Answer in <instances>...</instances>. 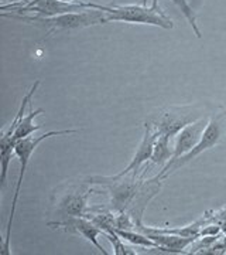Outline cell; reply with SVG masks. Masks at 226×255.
Masks as SVG:
<instances>
[{
    "mask_svg": "<svg viewBox=\"0 0 226 255\" xmlns=\"http://www.w3.org/2000/svg\"><path fill=\"white\" fill-rule=\"evenodd\" d=\"M3 17L20 20L28 24H34L37 27L47 28L45 30V38L53 36L60 31H70V30H78V28L90 27L108 23L106 13L99 9H85L82 11H74V13H65L58 14L53 17H40V16H26V14H14V13H1Z\"/></svg>",
    "mask_w": 226,
    "mask_h": 255,
    "instance_id": "1",
    "label": "cell"
},
{
    "mask_svg": "<svg viewBox=\"0 0 226 255\" xmlns=\"http://www.w3.org/2000/svg\"><path fill=\"white\" fill-rule=\"evenodd\" d=\"M79 130L78 129H61V130H50L44 135H40V136H27L24 139H20L16 142L14 146V155L18 157V162H20V172H18V179L16 183V189L13 193V200H11V209L9 213V221H7V226H6V237L3 240V244H1V254L9 255L10 254V234H11V224H13V219H14V214H16V207H17L18 196H20V190H21V184L24 180V174L27 170V166L30 163V159L33 153L36 152V149L38 146L44 142L45 139L53 136H63V135H74V133H78Z\"/></svg>",
    "mask_w": 226,
    "mask_h": 255,
    "instance_id": "2",
    "label": "cell"
},
{
    "mask_svg": "<svg viewBox=\"0 0 226 255\" xmlns=\"http://www.w3.org/2000/svg\"><path fill=\"white\" fill-rule=\"evenodd\" d=\"M90 7L106 13L108 21H123L130 24H149L164 30L174 28V21L161 7L147 4H98L90 3Z\"/></svg>",
    "mask_w": 226,
    "mask_h": 255,
    "instance_id": "3",
    "label": "cell"
},
{
    "mask_svg": "<svg viewBox=\"0 0 226 255\" xmlns=\"http://www.w3.org/2000/svg\"><path fill=\"white\" fill-rule=\"evenodd\" d=\"M224 143H226V110L225 108H221L217 114H212L211 115V118L208 121V125L205 128V130H204V133L201 136V140L198 142V145L195 146L190 153L181 156L180 159H177L171 164L164 166L163 170L158 174H155V176L158 179L164 180L170 174L177 172L180 167L185 166L187 163H190L192 159H195L201 153L207 152V150L215 147V146L224 145Z\"/></svg>",
    "mask_w": 226,
    "mask_h": 255,
    "instance_id": "4",
    "label": "cell"
},
{
    "mask_svg": "<svg viewBox=\"0 0 226 255\" xmlns=\"http://www.w3.org/2000/svg\"><path fill=\"white\" fill-rule=\"evenodd\" d=\"M92 193H98L92 187L89 182L81 180L79 183H64L58 186L54 193L53 204L55 206V211L61 217L78 216L83 217L89 209L88 200Z\"/></svg>",
    "mask_w": 226,
    "mask_h": 255,
    "instance_id": "5",
    "label": "cell"
},
{
    "mask_svg": "<svg viewBox=\"0 0 226 255\" xmlns=\"http://www.w3.org/2000/svg\"><path fill=\"white\" fill-rule=\"evenodd\" d=\"M202 118L197 107H171L160 111L147 122L151 125L157 135L175 137L184 128Z\"/></svg>",
    "mask_w": 226,
    "mask_h": 255,
    "instance_id": "6",
    "label": "cell"
},
{
    "mask_svg": "<svg viewBox=\"0 0 226 255\" xmlns=\"http://www.w3.org/2000/svg\"><path fill=\"white\" fill-rule=\"evenodd\" d=\"M38 87H40V81L37 80V81L31 85V88L28 90L27 94L23 97L21 104H20L17 112H16L13 121L10 122L9 127L6 128V129H3V132H1V137H0V164H1L0 186H1V189L6 187V183H7L6 182V179H7V172H9V164L10 162H11V156L14 153V146H16V142H14V139H13L14 132H16V129H17L20 119L23 118L24 114H26V108L31 104V100H33L34 94H36V91L38 90Z\"/></svg>",
    "mask_w": 226,
    "mask_h": 255,
    "instance_id": "7",
    "label": "cell"
},
{
    "mask_svg": "<svg viewBox=\"0 0 226 255\" xmlns=\"http://www.w3.org/2000/svg\"><path fill=\"white\" fill-rule=\"evenodd\" d=\"M47 226L54 230H61L64 233L74 234V236H81L86 241H89L92 246L95 247L100 254L108 255V251L100 246L98 237L99 234H103L95 223H92L86 217H78V216H70V217H64L60 221H48Z\"/></svg>",
    "mask_w": 226,
    "mask_h": 255,
    "instance_id": "8",
    "label": "cell"
},
{
    "mask_svg": "<svg viewBox=\"0 0 226 255\" xmlns=\"http://www.w3.org/2000/svg\"><path fill=\"white\" fill-rule=\"evenodd\" d=\"M208 121L209 119L207 118H199L198 121H195V122H192L190 125H187V127L181 130L180 133L175 136V143H174L172 156L171 159H170V162L167 164H171L177 159H180L181 156L190 153L191 150L198 145V142L201 140V136H202L205 128L208 125Z\"/></svg>",
    "mask_w": 226,
    "mask_h": 255,
    "instance_id": "9",
    "label": "cell"
},
{
    "mask_svg": "<svg viewBox=\"0 0 226 255\" xmlns=\"http://www.w3.org/2000/svg\"><path fill=\"white\" fill-rule=\"evenodd\" d=\"M157 139V133L154 130L151 125L149 122L145 124V133H143V137L140 140V145L137 147V150L135 152V155L132 157V160L129 162L126 167L118 174H127L130 172H140L143 164L150 160L151 157V153H153V147H154V142Z\"/></svg>",
    "mask_w": 226,
    "mask_h": 255,
    "instance_id": "10",
    "label": "cell"
},
{
    "mask_svg": "<svg viewBox=\"0 0 226 255\" xmlns=\"http://www.w3.org/2000/svg\"><path fill=\"white\" fill-rule=\"evenodd\" d=\"M149 237L157 243L158 250L167 254H184L185 250L197 240L191 237H181L175 234H147Z\"/></svg>",
    "mask_w": 226,
    "mask_h": 255,
    "instance_id": "11",
    "label": "cell"
},
{
    "mask_svg": "<svg viewBox=\"0 0 226 255\" xmlns=\"http://www.w3.org/2000/svg\"><path fill=\"white\" fill-rule=\"evenodd\" d=\"M41 114H44V110H43V108H37V110H34L31 104L28 105V114L20 119L17 129H16V132H14V136H13L14 142H17L20 139H24V137L27 136H31L34 132H37L38 129L43 128V125L34 124V119H36L38 115H41Z\"/></svg>",
    "mask_w": 226,
    "mask_h": 255,
    "instance_id": "12",
    "label": "cell"
},
{
    "mask_svg": "<svg viewBox=\"0 0 226 255\" xmlns=\"http://www.w3.org/2000/svg\"><path fill=\"white\" fill-rule=\"evenodd\" d=\"M170 140L171 137L165 136V135H157V139L154 142L153 153L150 157V162L153 164H160L165 166L171 159L172 152L170 149Z\"/></svg>",
    "mask_w": 226,
    "mask_h": 255,
    "instance_id": "13",
    "label": "cell"
},
{
    "mask_svg": "<svg viewBox=\"0 0 226 255\" xmlns=\"http://www.w3.org/2000/svg\"><path fill=\"white\" fill-rule=\"evenodd\" d=\"M172 3L180 9V11L184 14V17L187 18V21L190 23V26L194 30V33H195V36L201 38L202 34H201V30L198 27V23H197V14H195V11L194 9L191 7V4L188 3V0H171Z\"/></svg>",
    "mask_w": 226,
    "mask_h": 255,
    "instance_id": "14",
    "label": "cell"
},
{
    "mask_svg": "<svg viewBox=\"0 0 226 255\" xmlns=\"http://www.w3.org/2000/svg\"><path fill=\"white\" fill-rule=\"evenodd\" d=\"M103 236L108 238L109 243H110V244H112V247H113V254L115 255L136 254V251H132L129 247L125 246V243H123V238L120 237V236H119L115 230H112V231H109V233H105Z\"/></svg>",
    "mask_w": 226,
    "mask_h": 255,
    "instance_id": "15",
    "label": "cell"
},
{
    "mask_svg": "<svg viewBox=\"0 0 226 255\" xmlns=\"http://www.w3.org/2000/svg\"><path fill=\"white\" fill-rule=\"evenodd\" d=\"M1 6H10V4H18V3H26L28 0H0Z\"/></svg>",
    "mask_w": 226,
    "mask_h": 255,
    "instance_id": "16",
    "label": "cell"
},
{
    "mask_svg": "<svg viewBox=\"0 0 226 255\" xmlns=\"http://www.w3.org/2000/svg\"><path fill=\"white\" fill-rule=\"evenodd\" d=\"M63 1H71V3H78V1H82V0H63Z\"/></svg>",
    "mask_w": 226,
    "mask_h": 255,
    "instance_id": "17",
    "label": "cell"
}]
</instances>
